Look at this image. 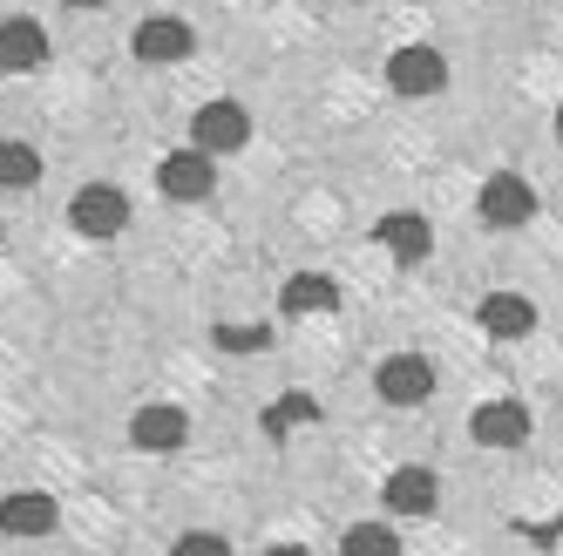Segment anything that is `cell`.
<instances>
[{
    "label": "cell",
    "mask_w": 563,
    "mask_h": 556,
    "mask_svg": "<svg viewBox=\"0 0 563 556\" xmlns=\"http://www.w3.org/2000/svg\"><path fill=\"white\" fill-rule=\"evenodd\" d=\"M306 421H319V401H312V393H286V401L265 408V434H292V427H306Z\"/></svg>",
    "instance_id": "cell-17"
},
{
    "label": "cell",
    "mask_w": 563,
    "mask_h": 556,
    "mask_svg": "<svg viewBox=\"0 0 563 556\" xmlns=\"http://www.w3.org/2000/svg\"><path fill=\"white\" fill-rule=\"evenodd\" d=\"M184 434H190L184 408L150 401V408H136V421H130V448H143V455H177V448H184Z\"/></svg>",
    "instance_id": "cell-9"
},
{
    "label": "cell",
    "mask_w": 563,
    "mask_h": 556,
    "mask_svg": "<svg viewBox=\"0 0 563 556\" xmlns=\"http://www.w3.org/2000/svg\"><path fill=\"white\" fill-rule=\"evenodd\" d=\"M278 299H286V312H333L340 305V286H333L327 271H292Z\"/></svg>",
    "instance_id": "cell-15"
},
{
    "label": "cell",
    "mask_w": 563,
    "mask_h": 556,
    "mask_svg": "<svg viewBox=\"0 0 563 556\" xmlns=\"http://www.w3.org/2000/svg\"><path fill=\"white\" fill-rule=\"evenodd\" d=\"M374 231H380V245H387L400 265H421V258L434 252V231H428V218H421V211H387Z\"/></svg>",
    "instance_id": "cell-13"
},
{
    "label": "cell",
    "mask_w": 563,
    "mask_h": 556,
    "mask_svg": "<svg viewBox=\"0 0 563 556\" xmlns=\"http://www.w3.org/2000/svg\"><path fill=\"white\" fill-rule=\"evenodd\" d=\"M42 184V149L34 143H0V190H34Z\"/></svg>",
    "instance_id": "cell-16"
},
{
    "label": "cell",
    "mask_w": 563,
    "mask_h": 556,
    "mask_svg": "<svg viewBox=\"0 0 563 556\" xmlns=\"http://www.w3.org/2000/svg\"><path fill=\"white\" fill-rule=\"evenodd\" d=\"M62 8H109V0H62Z\"/></svg>",
    "instance_id": "cell-21"
},
{
    "label": "cell",
    "mask_w": 563,
    "mask_h": 556,
    "mask_svg": "<svg viewBox=\"0 0 563 556\" xmlns=\"http://www.w3.org/2000/svg\"><path fill=\"white\" fill-rule=\"evenodd\" d=\"M346 549H394V530L387 523H360V530H346Z\"/></svg>",
    "instance_id": "cell-19"
},
{
    "label": "cell",
    "mask_w": 563,
    "mask_h": 556,
    "mask_svg": "<svg viewBox=\"0 0 563 556\" xmlns=\"http://www.w3.org/2000/svg\"><path fill=\"white\" fill-rule=\"evenodd\" d=\"M42 62H48V27L42 21H27V14L0 21V68H8V75H34Z\"/></svg>",
    "instance_id": "cell-10"
},
{
    "label": "cell",
    "mask_w": 563,
    "mask_h": 556,
    "mask_svg": "<svg viewBox=\"0 0 563 556\" xmlns=\"http://www.w3.org/2000/svg\"><path fill=\"white\" fill-rule=\"evenodd\" d=\"M218 170H211V149H170L164 164H156V190L177 197V204H197V197H211Z\"/></svg>",
    "instance_id": "cell-7"
},
{
    "label": "cell",
    "mask_w": 563,
    "mask_h": 556,
    "mask_svg": "<svg viewBox=\"0 0 563 556\" xmlns=\"http://www.w3.org/2000/svg\"><path fill=\"white\" fill-rule=\"evenodd\" d=\"M190 136H197V149H211V156H224V149H245L252 143V115L238 109V102H205L190 115Z\"/></svg>",
    "instance_id": "cell-6"
},
{
    "label": "cell",
    "mask_w": 563,
    "mask_h": 556,
    "mask_svg": "<svg viewBox=\"0 0 563 556\" xmlns=\"http://www.w3.org/2000/svg\"><path fill=\"white\" fill-rule=\"evenodd\" d=\"M211 340H218L224 353H265V346H272V333H265V326H218Z\"/></svg>",
    "instance_id": "cell-18"
},
{
    "label": "cell",
    "mask_w": 563,
    "mask_h": 556,
    "mask_svg": "<svg viewBox=\"0 0 563 556\" xmlns=\"http://www.w3.org/2000/svg\"><path fill=\"white\" fill-rule=\"evenodd\" d=\"M123 224H130V197L115 190V184H82V190L68 197V231L96 237V245L123 237Z\"/></svg>",
    "instance_id": "cell-1"
},
{
    "label": "cell",
    "mask_w": 563,
    "mask_h": 556,
    "mask_svg": "<svg viewBox=\"0 0 563 556\" xmlns=\"http://www.w3.org/2000/svg\"><path fill=\"white\" fill-rule=\"evenodd\" d=\"M380 502H387L394 515H434V502H441L434 468H394L387 489H380Z\"/></svg>",
    "instance_id": "cell-12"
},
{
    "label": "cell",
    "mask_w": 563,
    "mask_h": 556,
    "mask_svg": "<svg viewBox=\"0 0 563 556\" xmlns=\"http://www.w3.org/2000/svg\"><path fill=\"white\" fill-rule=\"evenodd\" d=\"M130 48H136L143 68H177V62L197 48V34H190V21H177V14H150V21H136Z\"/></svg>",
    "instance_id": "cell-4"
},
{
    "label": "cell",
    "mask_w": 563,
    "mask_h": 556,
    "mask_svg": "<svg viewBox=\"0 0 563 556\" xmlns=\"http://www.w3.org/2000/svg\"><path fill=\"white\" fill-rule=\"evenodd\" d=\"M441 82H449V62H441V48H428V42H408V48H394L387 55V89L394 96H434Z\"/></svg>",
    "instance_id": "cell-3"
},
{
    "label": "cell",
    "mask_w": 563,
    "mask_h": 556,
    "mask_svg": "<svg viewBox=\"0 0 563 556\" xmlns=\"http://www.w3.org/2000/svg\"><path fill=\"white\" fill-rule=\"evenodd\" d=\"M475 211H482V224H489V231H522V224L537 218V190H530V177L496 170L489 184L475 190Z\"/></svg>",
    "instance_id": "cell-2"
},
{
    "label": "cell",
    "mask_w": 563,
    "mask_h": 556,
    "mask_svg": "<svg viewBox=\"0 0 563 556\" xmlns=\"http://www.w3.org/2000/svg\"><path fill=\"white\" fill-rule=\"evenodd\" d=\"M177 549H224V536H211V530H197V536H184Z\"/></svg>",
    "instance_id": "cell-20"
},
{
    "label": "cell",
    "mask_w": 563,
    "mask_h": 556,
    "mask_svg": "<svg viewBox=\"0 0 563 556\" xmlns=\"http://www.w3.org/2000/svg\"><path fill=\"white\" fill-rule=\"evenodd\" d=\"M475 320H482L489 340H530L537 333V305L522 299V292H489V299L475 305Z\"/></svg>",
    "instance_id": "cell-11"
},
{
    "label": "cell",
    "mask_w": 563,
    "mask_h": 556,
    "mask_svg": "<svg viewBox=\"0 0 563 556\" xmlns=\"http://www.w3.org/2000/svg\"><path fill=\"white\" fill-rule=\"evenodd\" d=\"M556 136H563V102H556Z\"/></svg>",
    "instance_id": "cell-22"
},
{
    "label": "cell",
    "mask_w": 563,
    "mask_h": 556,
    "mask_svg": "<svg viewBox=\"0 0 563 556\" xmlns=\"http://www.w3.org/2000/svg\"><path fill=\"white\" fill-rule=\"evenodd\" d=\"M468 434H475V448H522L530 442V408L522 401H482L468 414Z\"/></svg>",
    "instance_id": "cell-8"
},
{
    "label": "cell",
    "mask_w": 563,
    "mask_h": 556,
    "mask_svg": "<svg viewBox=\"0 0 563 556\" xmlns=\"http://www.w3.org/2000/svg\"><path fill=\"white\" fill-rule=\"evenodd\" d=\"M0 530H8V536H48V530H55V496L14 489L8 502H0Z\"/></svg>",
    "instance_id": "cell-14"
},
{
    "label": "cell",
    "mask_w": 563,
    "mask_h": 556,
    "mask_svg": "<svg viewBox=\"0 0 563 556\" xmlns=\"http://www.w3.org/2000/svg\"><path fill=\"white\" fill-rule=\"evenodd\" d=\"M374 393L387 408H421L428 393H434V367L421 360V353H394V360L374 367Z\"/></svg>",
    "instance_id": "cell-5"
}]
</instances>
